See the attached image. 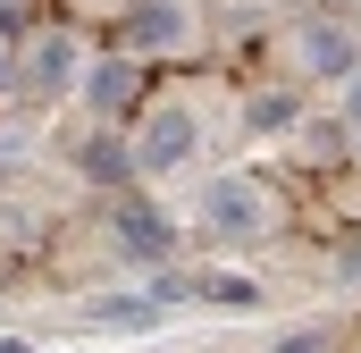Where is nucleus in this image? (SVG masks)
<instances>
[{
  "label": "nucleus",
  "instance_id": "1",
  "mask_svg": "<svg viewBox=\"0 0 361 353\" xmlns=\"http://www.w3.org/2000/svg\"><path fill=\"white\" fill-rule=\"evenodd\" d=\"M177 244H185L177 219H169L152 193H135V185H126V193L109 202V253H118V261H135V269H169V261H177Z\"/></svg>",
  "mask_w": 361,
  "mask_h": 353
},
{
  "label": "nucleus",
  "instance_id": "2",
  "mask_svg": "<svg viewBox=\"0 0 361 353\" xmlns=\"http://www.w3.org/2000/svg\"><path fill=\"white\" fill-rule=\"evenodd\" d=\"M193 227L219 236V244H261L269 236V193L252 176H210L202 202H193Z\"/></svg>",
  "mask_w": 361,
  "mask_h": 353
},
{
  "label": "nucleus",
  "instance_id": "3",
  "mask_svg": "<svg viewBox=\"0 0 361 353\" xmlns=\"http://www.w3.org/2000/svg\"><path fill=\"white\" fill-rule=\"evenodd\" d=\"M193 152H202V118H193L185 101L143 109V126H135V169H143V176H177Z\"/></svg>",
  "mask_w": 361,
  "mask_h": 353
},
{
  "label": "nucleus",
  "instance_id": "4",
  "mask_svg": "<svg viewBox=\"0 0 361 353\" xmlns=\"http://www.w3.org/2000/svg\"><path fill=\"white\" fill-rule=\"evenodd\" d=\"M76 76H85V51H76V34H68V25H42V34H34V51L17 59V92H25V101H59Z\"/></svg>",
  "mask_w": 361,
  "mask_h": 353
},
{
  "label": "nucleus",
  "instance_id": "5",
  "mask_svg": "<svg viewBox=\"0 0 361 353\" xmlns=\"http://www.w3.org/2000/svg\"><path fill=\"white\" fill-rule=\"evenodd\" d=\"M294 51H302V68H311V76H328V85H345V76L361 68L353 25H336V17H302V25H294Z\"/></svg>",
  "mask_w": 361,
  "mask_h": 353
},
{
  "label": "nucleus",
  "instance_id": "6",
  "mask_svg": "<svg viewBox=\"0 0 361 353\" xmlns=\"http://www.w3.org/2000/svg\"><path fill=\"white\" fill-rule=\"evenodd\" d=\"M76 176H85V185H109V193H126V185H135V135H118V126L101 118L85 143H76Z\"/></svg>",
  "mask_w": 361,
  "mask_h": 353
},
{
  "label": "nucleus",
  "instance_id": "7",
  "mask_svg": "<svg viewBox=\"0 0 361 353\" xmlns=\"http://www.w3.org/2000/svg\"><path fill=\"white\" fill-rule=\"evenodd\" d=\"M76 85H85V109H92V118H109V126H118V118L135 109V92H143V76H135V51H118V59H92Z\"/></svg>",
  "mask_w": 361,
  "mask_h": 353
},
{
  "label": "nucleus",
  "instance_id": "8",
  "mask_svg": "<svg viewBox=\"0 0 361 353\" xmlns=\"http://www.w3.org/2000/svg\"><path fill=\"white\" fill-rule=\"evenodd\" d=\"M185 25H193V17H185V0H135L118 34H126V51L143 59V51H177V42H185Z\"/></svg>",
  "mask_w": 361,
  "mask_h": 353
},
{
  "label": "nucleus",
  "instance_id": "9",
  "mask_svg": "<svg viewBox=\"0 0 361 353\" xmlns=\"http://www.w3.org/2000/svg\"><path fill=\"white\" fill-rule=\"evenodd\" d=\"M244 126H252V135H294V126H302V92H286V85L244 92Z\"/></svg>",
  "mask_w": 361,
  "mask_h": 353
},
{
  "label": "nucleus",
  "instance_id": "10",
  "mask_svg": "<svg viewBox=\"0 0 361 353\" xmlns=\"http://www.w3.org/2000/svg\"><path fill=\"white\" fill-rule=\"evenodd\" d=\"M193 303H210V311H252V303H261V277H252V269H202V277H193Z\"/></svg>",
  "mask_w": 361,
  "mask_h": 353
},
{
  "label": "nucleus",
  "instance_id": "11",
  "mask_svg": "<svg viewBox=\"0 0 361 353\" xmlns=\"http://www.w3.org/2000/svg\"><path fill=\"white\" fill-rule=\"evenodd\" d=\"M160 311H169V303H160V294H152V286H143V294H135V303H101V311H92V320H101V328H160Z\"/></svg>",
  "mask_w": 361,
  "mask_h": 353
},
{
  "label": "nucleus",
  "instance_id": "12",
  "mask_svg": "<svg viewBox=\"0 0 361 353\" xmlns=\"http://www.w3.org/2000/svg\"><path fill=\"white\" fill-rule=\"evenodd\" d=\"M336 345V337H328V328H286V337H277L269 353H328Z\"/></svg>",
  "mask_w": 361,
  "mask_h": 353
},
{
  "label": "nucleus",
  "instance_id": "13",
  "mask_svg": "<svg viewBox=\"0 0 361 353\" xmlns=\"http://www.w3.org/2000/svg\"><path fill=\"white\" fill-rule=\"evenodd\" d=\"M336 277H345V286H353V277H361V227H353V236H345V244H336Z\"/></svg>",
  "mask_w": 361,
  "mask_h": 353
},
{
  "label": "nucleus",
  "instance_id": "14",
  "mask_svg": "<svg viewBox=\"0 0 361 353\" xmlns=\"http://www.w3.org/2000/svg\"><path fill=\"white\" fill-rule=\"evenodd\" d=\"M345 118H353V135H361V68L345 76Z\"/></svg>",
  "mask_w": 361,
  "mask_h": 353
},
{
  "label": "nucleus",
  "instance_id": "15",
  "mask_svg": "<svg viewBox=\"0 0 361 353\" xmlns=\"http://www.w3.org/2000/svg\"><path fill=\"white\" fill-rule=\"evenodd\" d=\"M0 92H17V59H8V42H0Z\"/></svg>",
  "mask_w": 361,
  "mask_h": 353
},
{
  "label": "nucleus",
  "instance_id": "16",
  "mask_svg": "<svg viewBox=\"0 0 361 353\" xmlns=\"http://www.w3.org/2000/svg\"><path fill=\"white\" fill-rule=\"evenodd\" d=\"M0 353H42V345H34V337H0Z\"/></svg>",
  "mask_w": 361,
  "mask_h": 353
}]
</instances>
